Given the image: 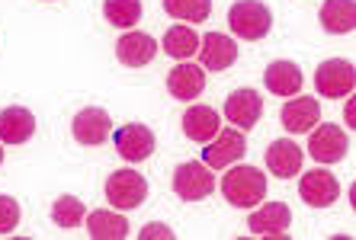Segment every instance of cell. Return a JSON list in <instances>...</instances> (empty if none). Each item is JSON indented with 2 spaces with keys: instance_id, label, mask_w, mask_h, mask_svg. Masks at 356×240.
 I'll return each instance as SVG.
<instances>
[{
  "instance_id": "6da1fadb",
  "label": "cell",
  "mask_w": 356,
  "mask_h": 240,
  "mask_svg": "<svg viewBox=\"0 0 356 240\" xmlns=\"http://www.w3.org/2000/svg\"><path fill=\"white\" fill-rule=\"evenodd\" d=\"M218 186H222V196L228 199V205L234 208L260 205V199L266 196V176L260 173L257 166H248V164L228 170Z\"/></svg>"
},
{
  "instance_id": "7a4b0ae2",
  "label": "cell",
  "mask_w": 356,
  "mask_h": 240,
  "mask_svg": "<svg viewBox=\"0 0 356 240\" xmlns=\"http://www.w3.org/2000/svg\"><path fill=\"white\" fill-rule=\"evenodd\" d=\"M228 26H232L234 35H241V39L260 42L270 33V26H273V13L260 0H238L228 10Z\"/></svg>"
},
{
  "instance_id": "3957f363",
  "label": "cell",
  "mask_w": 356,
  "mask_h": 240,
  "mask_svg": "<svg viewBox=\"0 0 356 240\" xmlns=\"http://www.w3.org/2000/svg\"><path fill=\"white\" fill-rule=\"evenodd\" d=\"M174 192L183 202H202L216 192V176L202 160H186L174 170Z\"/></svg>"
},
{
  "instance_id": "277c9868",
  "label": "cell",
  "mask_w": 356,
  "mask_h": 240,
  "mask_svg": "<svg viewBox=\"0 0 356 240\" xmlns=\"http://www.w3.org/2000/svg\"><path fill=\"white\" fill-rule=\"evenodd\" d=\"M148 199V180L135 170H116L106 180V202L116 205L119 212H132Z\"/></svg>"
},
{
  "instance_id": "5b68a950",
  "label": "cell",
  "mask_w": 356,
  "mask_h": 240,
  "mask_svg": "<svg viewBox=\"0 0 356 240\" xmlns=\"http://www.w3.org/2000/svg\"><path fill=\"white\" fill-rule=\"evenodd\" d=\"M244 154H248V138L238 128H218L216 138L206 141V148H202V164L209 170H225Z\"/></svg>"
},
{
  "instance_id": "8992f818",
  "label": "cell",
  "mask_w": 356,
  "mask_h": 240,
  "mask_svg": "<svg viewBox=\"0 0 356 240\" xmlns=\"http://www.w3.org/2000/svg\"><path fill=\"white\" fill-rule=\"evenodd\" d=\"M353 83H356V71L347 58H331V61H324V65H318V71H315V87L327 100L350 96Z\"/></svg>"
},
{
  "instance_id": "52a82bcc",
  "label": "cell",
  "mask_w": 356,
  "mask_h": 240,
  "mask_svg": "<svg viewBox=\"0 0 356 240\" xmlns=\"http://www.w3.org/2000/svg\"><path fill=\"white\" fill-rule=\"evenodd\" d=\"M113 141H116V154L129 164H141V160H148L154 154V132L141 122L122 125Z\"/></svg>"
},
{
  "instance_id": "ba28073f",
  "label": "cell",
  "mask_w": 356,
  "mask_h": 240,
  "mask_svg": "<svg viewBox=\"0 0 356 240\" xmlns=\"http://www.w3.org/2000/svg\"><path fill=\"white\" fill-rule=\"evenodd\" d=\"M350 148V135L337 125H315V132L308 138V151H312V157L318 164H337L343 160Z\"/></svg>"
},
{
  "instance_id": "9c48e42d",
  "label": "cell",
  "mask_w": 356,
  "mask_h": 240,
  "mask_svg": "<svg viewBox=\"0 0 356 240\" xmlns=\"http://www.w3.org/2000/svg\"><path fill=\"white\" fill-rule=\"evenodd\" d=\"M298 196L312 208H327L337 202L340 182H337V176H331L327 170H308V173L298 180Z\"/></svg>"
},
{
  "instance_id": "30bf717a",
  "label": "cell",
  "mask_w": 356,
  "mask_h": 240,
  "mask_svg": "<svg viewBox=\"0 0 356 240\" xmlns=\"http://www.w3.org/2000/svg\"><path fill=\"white\" fill-rule=\"evenodd\" d=\"M199 61L206 71H228L238 61V45L232 35L225 33H206V39H199Z\"/></svg>"
},
{
  "instance_id": "8fae6325",
  "label": "cell",
  "mask_w": 356,
  "mask_h": 240,
  "mask_svg": "<svg viewBox=\"0 0 356 240\" xmlns=\"http://www.w3.org/2000/svg\"><path fill=\"white\" fill-rule=\"evenodd\" d=\"M74 141L77 144H87V148H97V144H103V141L109 138V132H113V119H109L106 109H81L74 116Z\"/></svg>"
},
{
  "instance_id": "7c38bea8",
  "label": "cell",
  "mask_w": 356,
  "mask_h": 240,
  "mask_svg": "<svg viewBox=\"0 0 356 240\" xmlns=\"http://www.w3.org/2000/svg\"><path fill=\"white\" fill-rule=\"evenodd\" d=\"M225 116L234 128H254L264 116V100H260L257 90H234L228 100H225Z\"/></svg>"
},
{
  "instance_id": "4fadbf2b",
  "label": "cell",
  "mask_w": 356,
  "mask_h": 240,
  "mask_svg": "<svg viewBox=\"0 0 356 240\" xmlns=\"http://www.w3.org/2000/svg\"><path fill=\"white\" fill-rule=\"evenodd\" d=\"M116 55L125 67H145L154 61V55H158V42L151 39L148 33L132 29V33H125L122 39L116 42Z\"/></svg>"
},
{
  "instance_id": "5bb4252c",
  "label": "cell",
  "mask_w": 356,
  "mask_h": 240,
  "mask_svg": "<svg viewBox=\"0 0 356 240\" xmlns=\"http://www.w3.org/2000/svg\"><path fill=\"white\" fill-rule=\"evenodd\" d=\"M289 224H292V212L282 202H270V205H264L260 212H254L248 218V228L257 237H282L289 231Z\"/></svg>"
},
{
  "instance_id": "9a60e30c",
  "label": "cell",
  "mask_w": 356,
  "mask_h": 240,
  "mask_svg": "<svg viewBox=\"0 0 356 240\" xmlns=\"http://www.w3.org/2000/svg\"><path fill=\"white\" fill-rule=\"evenodd\" d=\"M222 128V116H218L212 106H190L183 112V135L196 144H206L212 141Z\"/></svg>"
},
{
  "instance_id": "2e32d148",
  "label": "cell",
  "mask_w": 356,
  "mask_h": 240,
  "mask_svg": "<svg viewBox=\"0 0 356 240\" xmlns=\"http://www.w3.org/2000/svg\"><path fill=\"white\" fill-rule=\"evenodd\" d=\"M302 160H305V154L298 151V144H292V141H286V138L273 141V144L266 148V166H270V173L280 176V180H289V176L302 173Z\"/></svg>"
},
{
  "instance_id": "e0dca14e",
  "label": "cell",
  "mask_w": 356,
  "mask_h": 240,
  "mask_svg": "<svg viewBox=\"0 0 356 240\" xmlns=\"http://www.w3.org/2000/svg\"><path fill=\"white\" fill-rule=\"evenodd\" d=\"M280 119H282V125H286V132L305 135L318 125V119H321V106H318L312 96H296V100H289L286 106H282Z\"/></svg>"
},
{
  "instance_id": "ac0fdd59",
  "label": "cell",
  "mask_w": 356,
  "mask_h": 240,
  "mask_svg": "<svg viewBox=\"0 0 356 240\" xmlns=\"http://www.w3.org/2000/svg\"><path fill=\"white\" fill-rule=\"evenodd\" d=\"M35 135V116L23 106H10L0 112V141L3 144H26Z\"/></svg>"
},
{
  "instance_id": "d6986e66",
  "label": "cell",
  "mask_w": 356,
  "mask_h": 240,
  "mask_svg": "<svg viewBox=\"0 0 356 240\" xmlns=\"http://www.w3.org/2000/svg\"><path fill=\"white\" fill-rule=\"evenodd\" d=\"M167 90H170V96L174 100H183V103H190L196 100L199 93L206 90V77H202V67L196 65H177L170 74H167Z\"/></svg>"
},
{
  "instance_id": "ffe728a7",
  "label": "cell",
  "mask_w": 356,
  "mask_h": 240,
  "mask_svg": "<svg viewBox=\"0 0 356 240\" xmlns=\"http://www.w3.org/2000/svg\"><path fill=\"white\" fill-rule=\"evenodd\" d=\"M264 83L273 96H296L302 90L305 77H302V67L296 61H273V65L266 67Z\"/></svg>"
},
{
  "instance_id": "44dd1931",
  "label": "cell",
  "mask_w": 356,
  "mask_h": 240,
  "mask_svg": "<svg viewBox=\"0 0 356 240\" xmlns=\"http://www.w3.org/2000/svg\"><path fill=\"white\" fill-rule=\"evenodd\" d=\"M321 26L334 35H347L356 26L353 0H324L321 3Z\"/></svg>"
},
{
  "instance_id": "7402d4cb",
  "label": "cell",
  "mask_w": 356,
  "mask_h": 240,
  "mask_svg": "<svg viewBox=\"0 0 356 240\" xmlns=\"http://www.w3.org/2000/svg\"><path fill=\"white\" fill-rule=\"evenodd\" d=\"M87 231H90L93 240H122L129 237V221L116 212H93L87 215Z\"/></svg>"
},
{
  "instance_id": "603a6c76",
  "label": "cell",
  "mask_w": 356,
  "mask_h": 240,
  "mask_svg": "<svg viewBox=\"0 0 356 240\" xmlns=\"http://www.w3.org/2000/svg\"><path fill=\"white\" fill-rule=\"evenodd\" d=\"M164 51L177 61H186L199 51V35L190 26H170L164 33Z\"/></svg>"
},
{
  "instance_id": "cb8c5ba5",
  "label": "cell",
  "mask_w": 356,
  "mask_h": 240,
  "mask_svg": "<svg viewBox=\"0 0 356 240\" xmlns=\"http://www.w3.org/2000/svg\"><path fill=\"white\" fill-rule=\"evenodd\" d=\"M87 218V208H83V202L77 199V196H61V199H55V205H51V221L58 224V228H81V221Z\"/></svg>"
},
{
  "instance_id": "d4e9b609",
  "label": "cell",
  "mask_w": 356,
  "mask_h": 240,
  "mask_svg": "<svg viewBox=\"0 0 356 240\" xmlns=\"http://www.w3.org/2000/svg\"><path fill=\"white\" fill-rule=\"evenodd\" d=\"M103 13H106V23L129 29V26H138L141 19V0H106Z\"/></svg>"
},
{
  "instance_id": "484cf974",
  "label": "cell",
  "mask_w": 356,
  "mask_h": 240,
  "mask_svg": "<svg viewBox=\"0 0 356 240\" xmlns=\"http://www.w3.org/2000/svg\"><path fill=\"white\" fill-rule=\"evenodd\" d=\"M164 10L174 19H186V23H206L212 13V0H164Z\"/></svg>"
},
{
  "instance_id": "4316f807",
  "label": "cell",
  "mask_w": 356,
  "mask_h": 240,
  "mask_svg": "<svg viewBox=\"0 0 356 240\" xmlns=\"http://www.w3.org/2000/svg\"><path fill=\"white\" fill-rule=\"evenodd\" d=\"M17 224H19V205H17V199L0 196V234L17 231Z\"/></svg>"
},
{
  "instance_id": "83f0119b",
  "label": "cell",
  "mask_w": 356,
  "mask_h": 240,
  "mask_svg": "<svg viewBox=\"0 0 356 240\" xmlns=\"http://www.w3.org/2000/svg\"><path fill=\"white\" fill-rule=\"evenodd\" d=\"M151 237H164V240H174V231H167L164 224H148L141 231V240H151Z\"/></svg>"
},
{
  "instance_id": "f1b7e54d",
  "label": "cell",
  "mask_w": 356,
  "mask_h": 240,
  "mask_svg": "<svg viewBox=\"0 0 356 240\" xmlns=\"http://www.w3.org/2000/svg\"><path fill=\"white\" fill-rule=\"evenodd\" d=\"M0 164H3V148H0Z\"/></svg>"
}]
</instances>
